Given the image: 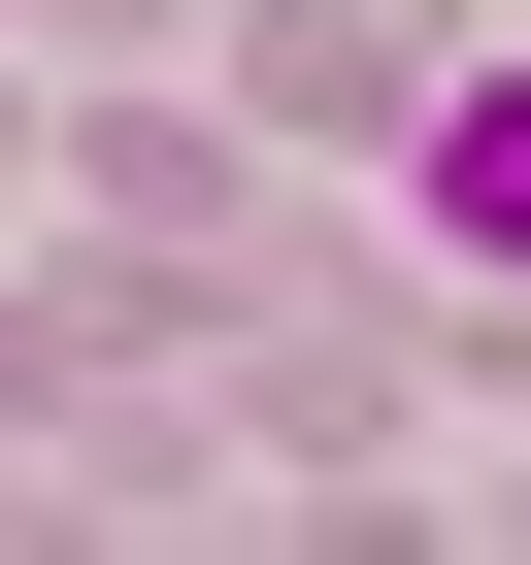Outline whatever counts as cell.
<instances>
[{
  "instance_id": "1",
  "label": "cell",
  "mask_w": 531,
  "mask_h": 565,
  "mask_svg": "<svg viewBox=\"0 0 531 565\" xmlns=\"http://www.w3.org/2000/svg\"><path fill=\"white\" fill-rule=\"evenodd\" d=\"M399 200H432V266H498V300H531V67H465V100L399 134Z\"/></svg>"
}]
</instances>
